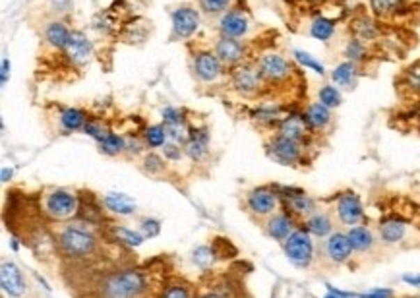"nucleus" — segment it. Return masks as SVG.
<instances>
[{
	"label": "nucleus",
	"mask_w": 420,
	"mask_h": 298,
	"mask_svg": "<svg viewBox=\"0 0 420 298\" xmlns=\"http://www.w3.org/2000/svg\"><path fill=\"white\" fill-rule=\"evenodd\" d=\"M285 252L293 265L297 267H308L314 256V244L308 230H295L287 240H285Z\"/></svg>",
	"instance_id": "obj_3"
},
{
	"label": "nucleus",
	"mask_w": 420,
	"mask_h": 298,
	"mask_svg": "<svg viewBox=\"0 0 420 298\" xmlns=\"http://www.w3.org/2000/svg\"><path fill=\"white\" fill-rule=\"evenodd\" d=\"M86 132H88L89 136H93V138H95V140H99V141H103V138L107 136V132L101 130V128H99V126H97V124H93V123L86 124Z\"/></svg>",
	"instance_id": "obj_44"
},
{
	"label": "nucleus",
	"mask_w": 420,
	"mask_h": 298,
	"mask_svg": "<svg viewBox=\"0 0 420 298\" xmlns=\"http://www.w3.org/2000/svg\"><path fill=\"white\" fill-rule=\"evenodd\" d=\"M105 205L114 213H120V215H130L132 211L136 210L134 200H130L124 194H109L105 198Z\"/></svg>",
	"instance_id": "obj_23"
},
{
	"label": "nucleus",
	"mask_w": 420,
	"mask_h": 298,
	"mask_svg": "<svg viewBox=\"0 0 420 298\" xmlns=\"http://www.w3.org/2000/svg\"><path fill=\"white\" fill-rule=\"evenodd\" d=\"M200 26L198 12L190 6H182L173 14V37H190Z\"/></svg>",
	"instance_id": "obj_7"
},
{
	"label": "nucleus",
	"mask_w": 420,
	"mask_h": 298,
	"mask_svg": "<svg viewBox=\"0 0 420 298\" xmlns=\"http://www.w3.org/2000/svg\"><path fill=\"white\" fill-rule=\"evenodd\" d=\"M270 235L275 240H287L293 235V219L289 215H275L270 221Z\"/></svg>",
	"instance_id": "obj_22"
},
{
	"label": "nucleus",
	"mask_w": 420,
	"mask_h": 298,
	"mask_svg": "<svg viewBox=\"0 0 420 298\" xmlns=\"http://www.w3.org/2000/svg\"><path fill=\"white\" fill-rule=\"evenodd\" d=\"M10 176H12V171H10V168H2V180H4V182H8Z\"/></svg>",
	"instance_id": "obj_48"
},
{
	"label": "nucleus",
	"mask_w": 420,
	"mask_h": 298,
	"mask_svg": "<svg viewBox=\"0 0 420 298\" xmlns=\"http://www.w3.org/2000/svg\"><path fill=\"white\" fill-rule=\"evenodd\" d=\"M163 298H190V295H188V289H184V287H171L163 292Z\"/></svg>",
	"instance_id": "obj_42"
},
{
	"label": "nucleus",
	"mask_w": 420,
	"mask_h": 298,
	"mask_svg": "<svg viewBox=\"0 0 420 298\" xmlns=\"http://www.w3.org/2000/svg\"><path fill=\"white\" fill-rule=\"evenodd\" d=\"M163 118H165L166 126H175V124H182V113L175 109V107H166L163 109Z\"/></svg>",
	"instance_id": "obj_38"
},
{
	"label": "nucleus",
	"mask_w": 420,
	"mask_h": 298,
	"mask_svg": "<svg viewBox=\"0 0 420 298\" xmlns=\"http://www.w3.org/2000/svg\"><path fill=\"white\" fill-rule=\"evenodd\" d=\"M194 70L198 74V78L203 81H211L221 74V61L217 54L211 53H200L196 54V62H194Z\"/></svg>",
	"instance_id": "obj_12"
},
{
	"label": "nucleus",
	"mask_w": 420,
	"mask_h": 298,
	"mask_svg": "<svg viewBox=\"0 0 420 298\" xmlns=\"http://www.w3.org/2000/svg\"><path fill=\"white\" fill-rule=\"evenodd\" d=\"M0 281H2V289L10 297H20L24 289H26V283L20 269L12 262L2 263V273H0Z\"/></svg>",
	"instance_id": "obj_10"
},
{
	"label": "nucleus",
	"mask_w": 420,
	"mask_h": 298,
	"mask_svg": "<svg viewBox=\"0 0 420 298\" xmlns=\"http://www.w3.org/2000/svg\"><path fill=\"white\" fill-rule=\"evenodd\" d=\"M166 138H171L175 143H182L188 140V134L182 124H175V126H166Z\"/></svg>",
	"instance_id": "obj_37"
},
{
	"label": "nucleus",
	"mask_w": 420,
	"mask_h": 298,
	"mask_svg": "<svg viewBox=\"0 0 420 298\" xmlns=\"http://www.w3.org/2000/svg\"><path fill=\"white\" fill-rule=\"evenodd\" d=\"M345 56H347L350 62L362 61V58L366 56V47H364V43L359 41V39H352V41H349V45H347V49H345Z\"/></svg>",
	"instance_id": "obj_33"
},
{
	"label": "nucleus",
	"mask_w": 420,
	"mask_h": 298,
	"mask_svg": "<svg viewBox=\"0 0 420 298\" xmlns=\"http://www.w3.org/2000/svg\"><path fill=\"white\" fill-rule=\"evenodd\" d=\"M61 248L64 250V254L70 256V258H81V256H88L93 252L95 238L84 228L68 227L62 230Z\"/></svg>",
	"instance_id": "obj_2"
},
{
	"label": "nucleus",
	"mask_w": 420,
	"mask_h": 298,
	"mask_svg": "<svg viewBox=\"0 0 420 298\" xmlns=\"http://www.w3.org/2000/svg\"><path fill=\"white\" fill-rule=\"evenodd\" d=\"M260 74L267 81H283L293 74V66L279 54H267L260 62Z\"/></svg>",
	"instance_id": "obj_4"
},
{
	"label": "nucleus",
	"mask_w": 420,
	"mask_h": 298,
	"mask_svg": "<svg viewBox=\"0 0 420 298\" xmlns=\"http://www.w3.org/2000/svg\"><path fill=\"white\" fill-rule=\"evenodd\" d=\"M260 78H262V74L260 72H256L254 68H250V66H244V68H238L235 72V88L238 91H242V93H252L258 89L260 86Z\"/></svg>",
	"instance_id": "obj_17"
},
{
	"label": "nucleus",
	"mask_w": 420,
	"mask_h": 298,
	"mask_svg": "<svg viewBox=\"0 0 420 298\" xmlns=\"http://www.w3.org/2000/svg\"><path fill=\"white\" fill-rule=\"evenodd\" d=\"M148 290V279L141 272H118L101 283L103 298H140Z\"/></svg>",
	"instance_id": "obj_1"
},
{
	"label": "nucleus",
	"mask_w": 420,
	"mask_h": 298,
	"mask_svg": "<svg viewBox=\"0 0 420 298\" xmlns=\"http://www.w3.org/2000/svg\"><path fill=\"white\" fill-rule=\"evenodd\" d=\"M221 31H223V36L231 37V39L242 37L248 31V19L240 12H228L221 19Z\"/></svg>",
	"instance_id": "obj_15"
},
{
	"label": "nucleus",
	"mask_w": 420,
	"mask_h": 298,
	"mask_svg": "<svg viewBox=\"0 0 420 298\" xmlns=\"http://www.w3.org/2000/svg\"><path fill=\"white\" fill-rule=\"evenodd\" d=\"M333 81L337 84V86H343V88H350L352 84H355V79H357V64L355 62H343L339 64L332 74Z\"/></svg>",
	"instance_id": "obj_21"
},
{
	"label": "nucleus",
	"mask_w": 420,
	"mask_h": 298,
	"mask_svg": "<svg viewBox=\"0 0 420 298\" xmlns=\"http://www.w3.org/2000/svg\"><path fill=\"white\" fill-rule=\"evenodd\" d=\"M141 228H143V233H146L148 237H155V235H159V223H157V221L146 219L143 223H141Z\"/></svg>",
	"instance_id": "obj_43"
},
{
	"label": "nucleus",
	"mask_w": 420,
	"mask_h": 298,
	"mask_svg": "<svg viewBox=\"0 0 420 298\" xmlns=\"http://www.w3.org/2000/svg\"><path fill=\"white\" fill-rule=\"evenodd\" d=\"M270 153L275 161H279L283 165H293L295 161H298L300 153H302V146L300 141L290 140L285 136H277L270 146Z\"/></svg>",
	"instance_id": "obj_5"
},
{
	"label": "nucleus",
	"mask_w": 420,
	"mask_h": 298,
	"mask_svg": "<svg viewBox=\"0 0 420 298\" xmlns=\"http://www.w3.org/2000/svg\"><path fill=\"white\" fill-rule=\"evenodd\" d=\"M347 237L352 244V250H357V252H366L374 244V237L366 227H352L347 233Z\"/></svg>",
	"instance_id": "obj_20"
},
{
	"label": "nucleus",
	"mask_w": 420,
	"mask_h": 298,
	"mask_svg": "<svg viewBox=\"0 0 420 298\" xmlns=\"http://www.w3.org/2000/svg\"><path fill=\"white\" fill-rule=\"evenodd\" d=\"M325 252L332 258V262L335 263H343L347 262L350 258V252H352V244L347 235L343 233H335L329 237L327 244H325Z\"/></svg>",
	"instance_id": "obj_14"
},
{
	"label": "nucleus",
	"mask_w": 420,
	"mask_h": 298,
	"mask_svg": "<svg viewBox=\"0 0 420 298\" xmlns=\"http://www.w3.org/2000/svg\"><path fill=\"white\" fill-rule=\"evenodd\" d=\"M337 215L345 225H359L362 217H364V211L360 205V200L355 194H345L339 198L337 202Z\"/></svg>",
	"instance_id": "obj_9"
},
{
	"label": "nucleus",
	"mask_w": 420,
	"mask_h": 298,
	"mask_svg": "<svg viewBox=\"0 0 420 298\" xmlns=\"http://www.w3.org/2000/svg\"><path fill=\"white\" fill-rule=\"evenodd\" d=\"M116 235L120 237L123 242L130 246H140L141 244V237L138 233H134V230H128V228H116Z\"/></svg>",
	"instance_id": "obj_39"
},
{
	"label": "nucleus",
	"mask_w": 420,
	"mask_h": 298,
	"mask_svg": "<svg viewBox=\"0 0 420 298\" xmlns=\"http://www.w3.org/2000/svg\"><path fill=\"white\" fill-rule=\"evenodd\" d=\"M205 148H208V136H205V132H198V134H194L190 141H188V155L194 159H200L203 153H205Z\"/></svg>",
	"instance_id": "obj_30"
},
{
	"label": "nucleus",
	"mask_w": 420,
	"mask_h": 298,
	"mask_svg": "<svg viewBox=\"0 0 420 298\" xmlns=\"http://www.w3.org/2000/svg\"><path fill=\"white\" fill-rule=\"evenodd\" d=\"M8 72H10V61L8 58H2V84L8 81Z\"/></svg>",
	"instance_id": "obj_45"
},
{
	"label": "nucleus",
	"mask_w": 420,
	"mask_h": 298,
	"mask_svg": "<svg viewBox=\"0 0 420 298\" xmlns=\"http://www.w3.org/2000/svg\"><path fill=\"white\" fill-rule=\"evenodd\" d=\"M146 140H148V143L151 146V148H159V146H163L166 140V128H163V126H151L148 130V134H146Z\"/></svg>",
	"instance_id": "obj_35"
},
{
	"label": "nucleus",
	"mask_w": 420,
	"mask_h": 298,
	"mask_svg": "<svg viewBox=\"0 0 420 298\" xmlns=\"http://www.w3.org/2000/svg\"><path fill=\"white\" fill-rule=\"evenodd\" d=\"M76 207H78V202H76V196L66 190H56L53 192L49 198H47V211L59 217V219H64V217H70L76 213Z\"/></svg>",
	"instance_id": "obj_6"
},
{
	"label": "nucleus",
	"mask_w": 420,
	"mask_h": 298,
	"mask_svg": "<svg viewBox=\"0 0 420 298\" xmlns=\"http://www.w3.org/2000/svg\"><path fill=\"white\" fill-rule=\"evenodd\" d=\"M405 4H407V0H370V6L374 10V14L382 16V18H389V16L405 10Z\"/></svg>",
	"instance_id": "obj_24"
},
{
	"label": "nucleus",
	"mask_w": 420,
	"mask_h": 298,
	"mask_svg": "<svg viewBox=\"0 0 420 298\" xmlns=\"http://www.w3.org/2000/svg\"><path fill=\"white\" fill-rule=\"evenodd\" d=\"M308 130H310V124L306 123L304 116L290 114V116H285L281 120L279 136H285V138H290L295 141H302L308 136Z\"/></svg>",
	"instance_id": "obj_11"
},
{
	"label": "nucleus",
	"mask_w": 420,
	"mask_h": 298,
	"mask_svg": "<svg viewBox=\"0 0 420 298\" xmlns=\"http://www.w3.org/2000/svg\"><path fill=\"white\" fill-rule=\"evenodd\" d=\"M320 103L327 107V109H335V107L341 105L339 89L333 88V86H324V88L320 89Z\"/></svg>",
	"instance_id": "obj_31"
},
{
	"label": "nucleus",
	"mask_w": 420,
	"mask_h": 298,
	"mask_svg": "<svg viewBox=\"0 0 420 298\" xmlns=\"http://www.w3.org/2000/svg\"><path fill=\"white\" fill-rule=\"evenodd\" d=\"M306 228L308 233H312L316 237H327L332 233V219L325 215V213H316L310 219L306 221Z\"/></svg>",
	"instance_id": "obj_26"
},
{
	"label": "nucleus",
	"mask_w": 420,
	"mask_h": 298,
	"mask_svg": "<svg viewBox=\"0 0 420 298\" xmlns=\"http://www.w3.org/2000/svg\"><path fill=\"white\" fill-rule=\"evenodd\" d=\"M405 88L409 89L411 93L420 95V62L412 64L409 70L405 72Z\"/></svg>",
	"instance_id": "obj_32"
},
{
	"label": "nucleus",
	"mask_w": 420,
	"mask_h": 298,
	"mask_svg": "<svg viewBox=\"0 0 420 298\" xmlns=\"http://www.w3.org/2000/svg\"><path fill=\"white\" fill-rule=\"evenodd\" d=\"M295 58H297L302 66H306V68H312L314 72H318V74H324L325 68L324 64H320V62L316 61L312 54L304 53V51H295Z\"/></svg>",
	"instance_id": "obj_36"
},
{
	"label": "nucleus",
	"mask_w": 420,
	"mask_h": 298,
	"mask_svg": "<svg viewBox=\"0 0 420 298\" xmlns=\"http://www.w3.org/2000/svg\"><path fill=\"white\" fill-rule=\"evenodd\" d=\"M287 200H289L290 210L295 211V213H300V215H310L312 211H314V202L304 196V194H297V196H287Z\"/></svg>",
	"instance_id": "obj_29"
},
{
	"label": "nucleus",
	"mask_w": 420,
	"mask_h": 298,
	"mask_svg": "<svg viewBox=\"0 0 420 298\" xmlns=\"http://www.w3.org/2000/svg\"><path fill=\"white\" fill-rule=\"evenodd\" d=\"M205 298H221V297H217V295H210V297H205Z\"/></svg>",
	"instance_id": "obj_50"
},
{
	"label": "nucleus",
	"mask_w": 420,
	"mask_h": 298,
	"mask_svg": "<svg viewBox=\"0 0 420 298\" xmlns=\"http://www.w3.org/2000/svg\"><path fill=\"white\" fill-rule=\"evenodd\" d=\"M394 292L389 289H374L370 292H362V295H357V298H391Z\"/></svg>",
	"instance_id": "obj_41"
},
{
	"label": "nucleus",
	"mask_w": 420,
	"mask_h": 298,
	"mask_svg": "<svg viewBox=\"0 0 420 298\" xmlns=\"http://www.w3.org/2000/svg\"><path fill=\"white\" fill-rule=\"evenodd\" d=\"M101 149L105 153H109V155H114V153H118V151L124 149V140L120 136H116V134H107L103 141H101Z\"/></svg>",
	"instance_id": "obj_34"
},
{
	"label": "nucleus",
	"mask_w": 420,
	"mask_h": 298,
	"mask_svg": "<svg viewBox=\"0 0 420 298\" xmlns=\"http://www.w3.org/2000/svg\"><path fill=\"white\" fill-rule=\"evenodd\" d=\"M248 205L258 215H270L277 207V196L267 188H258L248 196Z\"/></svg>",
	"instance_id": "obj_13"
},
{
	"label": "nucleus",
	"mask_w": 420,
	"mask_h": 298,
	"mask_svg": "<svg viewBox=\"0 0 420 298\" xmlns=\"http://www.w3.org/2000/svg\"><path fill=\"white\" fill-rule=\"evenodd\" d=\"M304 118H306V123L310 124V128L320 130V128H325V126L329 124L332 113H329V109L325 105H322V103H312V105L306 109Z\"/></svg>",
	"instance_id": "obj_18"
},
{
	"label": "nucleus",
	"mask_w": 420,
	"mask_h": 298,
	"mask_svg": "<svg viewBox=\"0 0 420 298\" xmlns=\"http://www.w3.org/2000/svg\"><path fill=\"white\" fill-rule=\"evenodd\" d=\"M310 33L316 39H320V41H329L333 33H335V22L327 18L314 19V24L310 27Z\"/></svg>",
	"instance_id": "obj_28"
},
{
	"label": "nucleus",
	"mask_w": 420,
	"mask_h": 298,
	"mask_svg": "<svg viewBox=\"0 0 420 298\" xmlns=\"http://www.w3.org/2000/svg\"><path fill=\"white\" fill-rule=\"evenodd\" d=\"M405 230H407V225L405 221L401 219H385L382 225H380V237L385 242L394 244V242H399L403 237H405Z\"/></svg>",
	"instance_id": "obj_19"
},
{
	"label": "nucleus",
	"mask_w": 420,
	"mask_h": 298,
	"mask_svg": "<svg viewBox=\"0 0 420 298\" xmlns=\"http://www.w3.org/2000/svg\"><path fill=\"white\" fill-rule=\"evenodd\" d=\"M66 56L70 58L72 64H78V66H84L86 62L89 61L91 56V43L89 39L84 33L79 31H72L70 39H68V45L64 49Z\"/></svg>",
	"instance_id": "obj_8"
},
{
	"label": "nucleus",
	"mask_w": 420,
	"mask_h": 298,
	"mask_svg": "<svg viewBox=\"0 0 420 298\" xmlns=\"http://www.w3.org/2000/svg\"><path fill=\"white\" fill-rule=\"evenodd\" d=\"M165 155H169L171 159H178V157H180V151H176L175 146H166Z\"/></svg>",
	"instance_id": "obj_47"
},
{
	"label": "nucleus",
	"mask_w": 420,
	"mask_h": 298,
	"mask_svg": "<svg viewBox=\"0 0 420 298\" xmlns=\"http://www.w3.org/2000/svg\"><path fill=\"white\" fill-rule=\"evenodd\" d=\"M242 56H244V47L238 43L237 39L223 37L217 43V58L223 64H237L242 61Z\"/></svg>",
	"instance_id": "obj_16"
},
{
	"label": "nucleus",
	"mask_w": 420,
	"mask_h": 298,
	"mask_svg": "<svg viewBox=\"0 0 420 298\" xmlns=\"http://www.w3.org/2000/svg\"><path fill=\"white\" fill-rule=\"evenodd\" d=\"M61 123L64 130H79V128H86V114L78 109H64L61 114Z\"/></svg>",
	"instance_id": "obj_27"
},
{
	"label": "nucleus",
	"mask_w": 420,
	"mask_h": 298,
	"mask_svg": "<svg viewBox=\"0 0 420 298\" xmlns=\"http://www.w3.org/2000/svg\"><path fill=\"white\" fill-rule=\"evenodd\" d=\"M68 39H70V31L61 22H54V24L47 27V41L53 47H56V49H66Z\"/></svg>",
	"instance_id": "obj_25"
},
{
	"label": "nucleus",
	"mask_w": 420,
	"mask_h": 298,
	"mask_svg": "<svg viewBox=\"0 0 420 298\" xmlns=\"http://www.w3.org/2000/svg\"><path fill=\"white\" fill-rule=\"evenodd\" d=\"M302 2H308V4H316V2H324V0H302Z\"/></svg>",
	"instance_id": "obj_49"
},
{
	"label": "nucleus",
	"mask_w": 420,
	"mask_h": 298,
	"mask_svg": "<svg viewBox=\"0 0 420 298\" xmlns=\"http://www.w3.org/2000/svg\"><path fill=\"white\" fill-rule=\"evenodd\" d=\"M403 281L409 283V285H414V287H420V275H405Z\"/></svg>",
	"instance_id": "obj_46"
},
{
	"label": "nucleus",
	"mask_w": 420,
	"mask_h": 298,
	"mask_svg": "<svg viewBox=\"0 0 420 298\" xmlns=\"http://www.w3.org/2000/svg\"><path fill=\"white\" fill-rule=\"evenodd\" d=\"M228 2L231 0H201V8L213 14V12H221V10L227 8Z\"/></svg>",
	"instance_id": "obj_40"
}]
</instances>
